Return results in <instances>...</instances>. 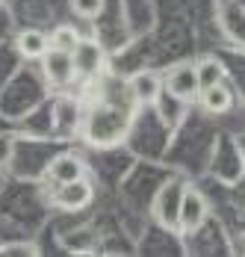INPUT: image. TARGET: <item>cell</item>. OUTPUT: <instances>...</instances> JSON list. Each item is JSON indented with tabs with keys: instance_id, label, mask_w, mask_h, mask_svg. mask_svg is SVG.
<instances>
[{
	"instance_id": "14",
	"label": "cell",
	"mask_w": 245,
	"mask_h": 257,
	"mask_svg": "<svg viewBox=\"0 0 245 257\" xmlns=\"http://www.w3.org/2000/svg\"><path fill=\"white\" fill-rule=\"evenodd\" d=\"M6 254H39L36 245H0V257Z\"/></svg>"
},
{
	"instance_id": "4",
	"label": "cell",
	"mask_w": 245,
	"mask_h": 257,
	"mask_svg": "<svg viewBox=\"0 0 245 257\" xmlns=\"http://www.w3.org/2000/svg\"><path fill=\"white\" fill-rule=\"evenodd\" d=\"M74 59V71L77 77H95L100 68H103V48L92 39H80V45L71 53Z\"/></svg>"
},
{
	"instance_id": "9",
	"label": "cell",
	"mask_w": 245,
	"mask_h": 257,
	"mask_svg": "<svg viewBox=\"0 0 245 257\" xmlns=\"http://www.w3.org/2000/svg\"><path fill=\"white\" fill-rule=\"evenodd\" d=\"M160 92H163V80L157 74H151V71H142V74H136L130 80V95L139 103H154Z\"/></svg>"
},
{
	"instance_id": "6",
	"label": "cell",
	"mask_w": 245,
	"mask_h": 257,
	"mask_svg": "<svg viewBox=\"0 0 245 257\" xmlns=\"http://www.w3.org/2000/svg\"><path fill=\"white\" fill-rule=\"evenodd\" d=\"M48 178L56 183V186H62V183H71V180H80L86 178V166H83V160L74 154H59L53 163L48 166Z\"/></svg>"
},
{
	"instance_id": "3",
	"label": "cell",
	"mask_w": 245,
	"mask_h": 257,
	"mask_svg": "<svg viewBox=\"0 0 245 257\" xmlns=\"http://www.w3.org/2000/svg\"><path fill=\"white\" fill-rule=\"evenodd\" d=\"M42 71H45L48 83H53V86H68V83H74V77H77L71 53L53 51V48H48V53L42 56Z\"/></svg>"
},
{
	"instance_id": "12",
	"label": "cell",
	"mask_w": 245,
	"mask_h": 257,
	"mask_svg": "<svg viewBox=\"0 0 245 257\" xmlns=\"http://www.w3.org/2000/svg\"><path fill=\"white\" fill-rule=\"evenodd\" d=\"M71 9L77 18L92 21V18H98L100 12H103V0H71Z\"/></svg>"
},
{
	"instance_id": "13",
	"label": "cell",
	"mask_w": 245,
	"mask_h": 257,
	"mask_svg": "<svg viewBox=\"0 0 245 257\" xmlns=\"http://www.w3.org/2000/svg\"><path fill=\"white\" fill-rule=\"evenodd\" d=\"M12 154H15V136L12 133H0V169L9 166Z\"/></svg>"
},
{
	"instance_id": "7",
	"label": "cell",
	"mask_w": 245,
	"mask_h": 257,
	"mask_svg": "<svg viewBox=\"0 0 245 257\" xmlns=\"http://www.w3.org/2000/svg\"><path fill=\"white\" fill-rule=\"evenodd\" d=\"M198 95H201V106L210 115H221V112H227L233 106V89L227 83H216V86H210V89H204Z\"/></svg>"
},
{
	"instance_id": "2",
	"label": "cell",
	"mask_w": 245,
	"mask_h": 257,
	"mask_svg": "<svg viewBox=\"0 0 245 257\" xmlns=\"http://www.w3.org/2000/svg\"><path fill=\"white\" fill-rule=\"evenodd\" d=\"M163 89L180 98V101H192L198 95V77H195V65H174L172 71L163 77Z\"/></svg>"
},
{
	"instance_id": "10",
	"label": "cell",
	"mask_w": 245,
	"mask_h": 257,
	"mask_svg": "<svg viewBox=\"0 0 245 257\" xmlns=\"http://www.w3.org/2000/svg\"><path fill=\"white\" fill-rule=\"evenodd\" d=\"M195 77H198V92H204V89H210L216 83H224L227 71H224V65L216 56H204L201 62H195Z\"/></svg>"
},
{
	"instance_id": "1",
	"label": "cell",
	"mask_w": 245,
	"mask_h": 257,
	"mask_svg": "<svg viewBox=\"0 0 245 257\" xmlns=\"http://www.w3.org/2000/svg\"><path fill=\"white\" fill-rule=\"evenodd\" d=\"M207 219V201L204 195L198 192L195 186H186L177 198V210H174V225L180 228L183 233H192L204 225Z\"/></svg>"
},
{
	"instance_id": "8",
	"label": "cell",
	"mask_w": 245,
	"mask_h": 257,
	"mask_svg": "<svg viewBox=\"0 0 245 257\" xmlns=\"http://www.w3.org/2000/svg\"><path fill=\"white\" fill-rule=\"evenodd\" d=\"M15 48H18V53L24 59H42L50 48L48 33H42V30H21L18 39H15Z\"/></svg>"
},
{
	"instance_id": "5",
	"label": "cell",
	"mask_w": 245,
	"mask_h": 257,
	"mask_svg": "<svg viewBox=\"0 0 245 257\" xmlns=\"http://www.w3.org/2000/svg\"><path fill=\"white\" fill-rule=\"evenodd\" d=\"M92 195H95V192H92V183L86 178L62 183V186H56V192H53L56 204L62 207V210H83V207L92 204Z\"/></svg>"
},
{
	"instance_id": "11",
	"label": "cell",
	"mask_w": 245,
	"mask_h": 257,
	"mask_svg": "<svg viewBox=\"0 0 245 257\" xmlns=\"http://www.w3.org/2000/svg\"><path fill=\"white\" fill-rule=\"evenodd\" d=\"M80 33H77V27H68V24H62V27H56L53 33H48V42H50V48L53 51H65V53H74V48L80 45Z\"/></svg>"
}]
</instances>
